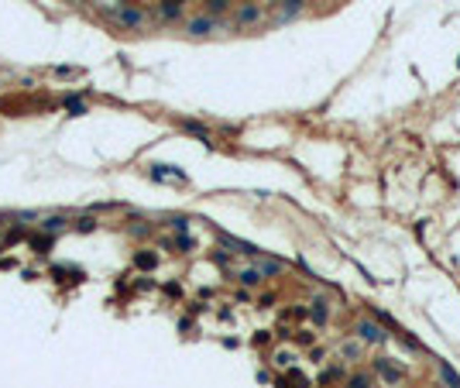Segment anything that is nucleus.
Here are the masks:
<instances>
[{"instance_id": "obj_19", "label": "nucleus", "mask_w": 460, "mask_h": 388, "mask_svg": "<svg viewBox=\"0 0 460 388\" xmlns=\"http://www.w3.org/2000/svg\"><path fill=\"white\" fill-rule=\"evenodd\" d=\"M165 4V11H182V0H161Z\"/></svg>"}, {"instance_id": "obj_13", "label": "nucleus", "mask_w": 460, "mask_h": 388, "mask_svg": "<svg viewBox=\"0 0 460 388\" xmlns=\"http://www.w3.org/2000/svg\"><path fill=\"white\" fill-rule=\"evenodd\" d=\"M241 282H244V285H258V282H261V272L247 268V272H241Z\"/></svg>"}, {"instance_id": "obj_15", "label": "nucleus", "mask_w": 460, "mask_h": 388, "mask_svg": "<svg viewBox=\"0 0 460 388\" xmlns=\"http://www.w3.org/2000/svg\"><path fill=\"white\" fill-rule=\"evenodd\" d=\"M258 272H261V275H278V272H282V264H278V261H265Z\"/></svg>"}, {"instance_id": "obj_8", "label": "nucleus", "mask_w": 460, "mask_h": 388, "mask_svg": "<svg viewBox=\"0 0 460 388\" xmlns=\"http://www.w3.org/2000/svg\"><path fill=\"white\" fill-rule=\"evenodd\" d=\"M182 127L189 131V134H196L199 141H206V145H210V131H206L203 124H196V120H182Z\"/></svg>"}, {"instance_id": "obj_3", "label": "nucleus", "mask_w": 460, "mask_h": 388, "mask_svg": "<svg viewBox=\"0 0 460 388\" xmlns=\"http://www.w3.org/2000/svg\"><path fill=\"white\" fill-rule=\"evenodd\" d=\"M302 4L306 0H282V11H278V21H292L296 14L302 11Z\"/></svg>"}, {"instance_id": "obj_12", "label": "nucleus", "mask_w": 460, "mask_h": 388, "mask_svg": "<svg viewBox=\"0 0 460 388\" xmlns=\"http://www.w3.org/2000/svg\"><path fill=\"white\" fill-rule=\"evenodd\" d=\"M230 7V0H206V11L210 14H223Z\"/></svg>"}, {"instance_id": "obj_2", "label": "nucleus", "mask_w": 460, "mask_h": 388, "mask_svg": "<svg viewBox=\"0 0 460 388\" xmlns=\"http://www.w3.org/2000/svg\"><path fill=\"white\" fill-rule=\"evenodd\" d=\"M213 28H217L213 17H193V21H189V34H196V38H199V34H210Z\"/></svg>"}, {"instance_id": "obj_1", "label": "nucleus", "mask_w": 460, "mask_h": 388, "mask_svg": "<svg viewBox=\"0 0 460 388\" xmlns=\"http://www.w3.org/2000/svg\"><path fill=\"white\" fill-rule=\"evenodd\" d=\"M254 21H261V7H258V4H244L241 11H237V24L247 28V24H254Z\"/></svg>"}, {"instance_id": "obj_16", "label": "nucleus", "mask_w": 460, "mask_h": 388, "mask_svg": "<svg viewBox=\"0 0 460 388\" xmlns=\"http://www.w3.org/2000/svg\"><path fill=\"white\" fill-rule=\"evenodd\" d=\"M443 378H447V385H450V388H460V378L453 375V371H450L447 364H443Z\"/></svg>"}, {"instance_id": "obj_6", "label": "nucleus", "mask_w": 460, "mask_h": 388, "mask_svg": "<svg viewBox=\"0 0 460 388\" xmlns=\"http://www.w3.org/2000/svg\"><path fill=\"white\" fill-rule=\"evenodd\" d=\"M134 264L144 268V272H151V268L158 264V254H155V251H138V254H134Z\"/></svg>"}, {"instance_id": "obj_10", "label": "nucleus", "mask_w": 460, "mask_h": 388, "mask_svg": "<svg viewBox=\"0 0 460 388\" xmlns=\"http://www.w3.org/2000/svg\"><path fill=\"white\" fill-rule=\"evenodd\" d=\"M378 371H381V378H385V381H391V385H395V381H399V371H395V367L388 364V361H378Z\"/></svg>"}, {"instance_id": "obj_20", "label": "nucleus", "mask_w": 460, "mask_h": 388, "mask_svg": "<svg viewBox=\"0 0 460 388\" xmlns=\"http://www.w3.org/2000/svg\"><path fill=\"white\" fill-rule=\"evenodd\" d=\"M93 227H96V220H90V217H86V220H79V230H82V234H90Z\"/></svg>"}, {"instance_id": "obj_17", "label": "nucleus", "mask_w": 460, "mask_h": 388, "mask_svg": "<svg viewBox=\"0 0 460 388\" xmlns=\"http://www.w3.org/2000/svg\"><path fill=\"white\" fill-rule=\"evenodd\" d=\"M288 381H292V385H296V388H306V378H302L299 371H292V375H288Z\"/></svg>"}, {"instance_id": "obj_7", "label": "nucleus", "mask_w": 460, "mask_h": 388, "mask_svg": "<svg viewBox=\"0 0 460 388\" xmlns=\"http://www.w3.org/2000/svg\"><path fill=\"white\" fill-rule=\"evenodd\" d=\"M357 333H361V337H364V340H385V333H381V326H374V323H361V326H357Z\"/></svg>"}, {"instance_id": "obj_4", "label": "nucleus", "mask_w": 460, "mask_h": 388, "mask_svg": "<svg viewBox=\"0 0 460 388\" xmlns=\"http://www.w3.org/2000/svg\"><path fill=\"white\" fill-rule=\"evenodd\" d=\"M114 14H117L124 24H131V28H141V24H144V14H141V11H131V7H120V11H114Z\"/></svg>"}, {"instance_id": "obj_5", "label": "nucleus", "mask_w": 460, "mask_h": 388, "mask_svg": "<svg viewBox=\"0 0 460 388\" xmlns=\"http://www.w3.org/2000/svg\"><path fill=\"white\" fill-rule=\"evenodd\" d=\"M172 175H175V179H185V172L182 169H172V165H155V169H151V179H158V182H161V179H172Z\"/></svg>"}, {"instance_id": "obj_11", "label": "nucleus", "mask_w": 460, "mask_h": 388, "mask_svg": "<svg viewBox=\"0 0 460 388\" xmlns=\"http://www.w3.org/2000/svg\"><path fill=\"white\" fill-rule=\"evenodd\" d=\"M62 227H66V220H62V217H52V220H45V223H41V230H45V234H58Z\"/></svg>"}, {"instance_id": "obj_18", "label": "nucleus", "mask_w": 460, "mask_h": 388, "mask_svg": "<svg viewBox=\"0 0 460 388\" xmlns=\"http://www.w3.org/2000/svg\"><path fill=\"white\" fill-rule=\"evenodd\" d=\"M350 388H368V378H364V375H354V378H350Z\"/></svg>"}, {"instance_id": "obj_14", "label": "nucleus", "mask_w": 460, "mask_h": 388, "mask_svg": "<svg viewBox=\"0 0 460 388\" xmlns=\"http://www.w3.org/2000/svg\"><path fill=\"white\" fill-rule=\"evenodd\" d=\"M312 320H316V323L326 320V302H323V299H320V302H312Z\"/></svg>"}, {"instance_id": "obj_9", "label": "nucleus", "mask_w": 460, "mask_h": 388, "mask_svg": "<svg viewBox=\"0 0 460 388\" xmlns=\"http://www.w3.org/2000/svg\"><path fill=\"white\" fill-rule=\"evenodd\" d=\"M66 110H69V117H82L86 114V103H82L79 96H69V100H66Z\"/></svg>"}]
</instances>
